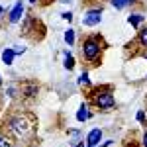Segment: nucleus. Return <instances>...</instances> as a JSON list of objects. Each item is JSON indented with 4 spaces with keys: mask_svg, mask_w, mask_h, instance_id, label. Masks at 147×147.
Here are the masks:
<instances>
[{
    "mask_svg": "<svg viewBox=\"0 0 147 147\" xmlns=\"http://www.w3.org/2000/svg\"><path fill=\"white\" fill-rule=\"evenodd\" d=\"M104 49H106V43H104L100 34L86 35L80 43V57L90 67H98L102 61V55H104Z\"/></svg>",
    "mask_w": 147,
    "mask_h": 147,
    "instance_id": "f257e3e1",
    "label": "nucleus"
},
{
    "mask_svg": "<svg viewBox=\"0 0 147 147\" xmlns=\"http://www.w3.org/2000/svg\"><path fill=\"white\" fill-rule=\"evenodd\" d=\"M88 104L92 108L100 110V112H108L116 106V96H114V90L110 84L106 86H94L90 92H88Z\"/></svg>",
    "mask_w": 147,
    "mask_h": 147,
    "instance_id": "f03ea898",
    "label": "nucleus"
},
{
    "mask_svg": "<svg viewBox=\"0 0 147 147\" xmlns=\"http://www.w3.org/2000/svg\"><path fill=\"white\" fill-rule=\"evenodd\" d=\"M8 131H10L14 137H18V139H22V137H30L34 134V122L30 120V116L28 114H18V116H12L8 118V122L4 125Z\"/></svg>",
    "mask_w": 147,
    "mask_h": 147,
    "instance_id": "7ed1b4c3",
    "label": "nucleus"
},
{
    "mask_svg": "<svg viewBox=\"0 0 147 147\" xmlns=\"http://www.w3.org/2000/svg\"><path fill=\"white\" fill-rule=\"evenodd\" d=\"M102 6H92L88 10H84V16H82V26L84 28H94V26H100L102 24Z\"/></svg>",
    "mask_w": 147,
    "mask_h": 147,
    "instance_id": "20e7f679",
    "label": "nucleus"
},
{
    "mask_svg": "<svg viewBox=\"0 0 147 147\" xmlns=\"http://www.w3.org/2000/svg\"><path fill=\"white\" fill-rule=\"evenodd\" d=\"M45 32V28L41 26V22L35 18V16H26V20H24L22 24V34L28 35V37H32V39H37V35L34 34V32Z\"/></svg>",
    "mask_w": 147,
    "mask_h": 147,
    "instance_id": "39448f33",
    "label": "nucleus"
},
{
    "mask_svg": "<svg viewBox=\"0 0 147 147\" xmlns=\"http://www.w3.org/2000/svg\"><path fill=\"white\" fill-rule=\"evenodd\" d=\"M20 94H22L24 100H34L35 96L39 94V84L35 80H26L20 88Z\"/></svg>",
    "mask_w": 147,
    "mask_h": 147,
    "instance_id": "423d86ee",
    "label": "nucleus"
},
{
    "mask_svg": "<svg viewBox=\"0 0 147 147\" xmlns=\"http://www.w3.org/2000/svg\"><path fill=\"white\" fill-rule=\"evenodd\" d=\"M24 14H26V6H24L22 0H18V2L12 6V10L8 12V24H18V22H22Z\"/></svg>",
    "mask_w": 147,
    "mask_h": 147,
    "instance_id": "0eeeda50",
    "label": "nucleus"
},
{
    "mask_svg": "<svg viewBox=\"0 0 147 147\" xmlns=\"http://www.w3.org/2000/svg\"><path fill=\"white\" fill-rule=\"evenodd\" d=\"M102 137H104V131H102V127H94V129H90L88 134H86V145L88 147H100V141Z\"/></svg>",
    "mask_w": 147,
    "mask_h": 147,
    "instance_id": "6e6552de",
    "label": "nucleus"
},
{
    "mask_svg": "<svg viewBox=\"0 0 147 147\" xmlns=\"http://www.w3.org/2000/svg\"><path fill=\"white\" fill-rule=\"evenodd\" d=\"M75 118H77V122L79 124H84V122H88L92 118V112H90V104L88 102H82L79 106V110H77V114H75Z\"/></svg>",
    "mask_w": 147,
    "mask_h": 147,
    "instance_id": "1a4fd4ad",
    "label": "nucleus"
},
{
    "mask_svg": "<svg viewBox=\"0 0 147 147\" xmlns=\"http://www.w3.org/2000/svg\"><path fill=\"white\" fill-rule=\"evenodd\" d=\"M143 22H145V16H143L141 12H131V14L127 16V24H129L131 28H136V30H139Z\"/></svg>",
    "mask_w": 147,
    "mask_h": 147,
    "instance_id": "9d476101",
    "label": "nucleus"
},
{
    "mask_svg": "<svg viewBox=\"0 0 147 147\" xmlns=\"http://www.w3.org/2000/svg\"><path fill=\"white\" fill-rule=\"evenodd\" d=\"M14 59H16V51L12 47H4L2 49V63L6 67H10V65H14Z\"/></svg>",
    "mask_w": 147,
    "mask_h": 147,
    "instance_id": "9b49d317",
    "label": "nucleus"
},
{
    "mask_svg": "<svg viewBox=\"0 0 147 147\" xmlns=\"http://www.w3.org/2000/svg\"><path fill=\"white\" fill-rule=\"evenodd\" d=\"M63 67H65V71H73L77 67V61L71 51H63Z\"/></svg>",
    "mask_w": 147,
    "mask_h": 147,
    "instance_id": "f8f14e48",
    "label": "nucleus"
},
{
    "mask_svg": "<svg viewBox=\"0 0 147 147\" xmlns=\"http://www.w3.org/2000/svg\"><path fill=\"white\" fill-rule=\"evenodd\" d=\"M110 4H112L114 10H125V8L134 6L136 0H110Z\"/></svg>",
    "mask_w": 147,
    "mask_h": 147,
    "instance_id": "ddd939ff",
    "label": "nucleus"
},
{
    "mask_svg": "<svg viewBox=\"0 0 147 147\" xmlns=\"http://www.w3.org/2000/svg\"><path fill=\"white\" fill-rule=\"evenodd\" d=\"M63 39H65V43H67L69 47H73L75 43H77V32H75L73 28L65 30V34H63Z\"/></svg>",
    "mask_w": 147,
    "mask_h": 147,
    "instance_id": "4468645a",
    "label": "nucleus"
},
{
    "mask_svg": "<svg viewBox=\"0 0 147 147\" xmlns=\"http://www.w3.org/2000/svg\"><path fill=\"white\" fill-rule=\"evenodd\" d=\"M137 45L147 49V26L145 28H139V32H137Z\"/></svg>",
    "mask_w": 147,
    "mask_h": 147,
    "instance_id": "2eb2a0df",
    "label": "nucleus"
},
{
    "mask_svg": "<svg viewBox=\"0 0 147 147\" xmlns=\"http://www.w3.org/2000/svg\"><path fill=\"white\" fill-rule=\"evenodd\" d=\"M79 86H90V77H88V71H82L79 75V80H77Z\"/></svg>",
    "mask_w": 147,
    "mask_h": 147,
    "instance_id": "dca6fc26",
    "label": "nucleus"
},
{
    "mask_svg": "<svg viewBox=\"0 0 147 147\" xmlns=\"http://www.w3.org/2000/svg\"><path fill=\"white\" fill-rule=\"evenodd\" d=\"M136 120H137V124H145V120H147L145 110H139V112L136 114Z\"/></svg>",
    "mask_w": 147,
    "mask_h": 147,
    "instance_id": "f3484780",
    "label": "nucleus"
},
{
    "mask_svg": "<svg viewBox=\"0 0 147 147\" xmlns=\"http://www.w3.org/2000/svg\"><path fill=\"white\" fill-rule=\"evenodd\" d=\"M6 94H8L10 98H16V96H18V86H14V84L8 86V88H6Z\"/></svg>",
    "mask_w": 147,
    "mask_h": 147,
    "instance_id": "a211bd4d",
    "label": "nucleus"
},
{
    "mask_svg": "<svg viewBox=\"0 0 147 147\" xmlns=\"http://www.w3.org/2000/svg\"><path fill=\"white\" fill-rule=\"evenodd\" d=\"M69 136L73 139H77V141H80V129H69Z\"/></svg>",
    "mask_w": 147,
    "mask_h": 147,
    "instance_id": "6ab92c4d",
    "label": "nucleus"
},
{
    "mask_svg": "<svg viewBox=\"0 0 147 147\" xmlns=\"http://www.w3.org/2000/svg\"><path fill=\"white\" fill-rule=\"evenodd\" d=\"M61 18H63V20H65V22H73V12H63V14H61Z\"/></svg>",
    "mask_w": 147,
    "mask_h": 147,
    "instance_id": "aec40b11",
    "label": "nucleus"
},
{
    "mask_svg": "<svg viewBox=\"0 0 147 147\" xmlns=\"http://www.w3.org/2000/svg\"><path fill=\"white\" fill-rule=\"evenodd\" d=\"M112 145H114V139H106L100 143V147H112Z\"/></svg>",
    "mask_w": 147,
    "mask_h": 147,
    "instance_id": "412c9836",
    "label": "nucleus"
},
{
    "mask_svg": "<svg viewBox=\"0 0 147 147\" xmlns=\"http://www.w3.org/2000/svg\"><path fill=\"white\" fill-rule=\"evenodd\" d=\"M141 147H147V131H143L141 136Z\"/></svg>",
    "mask_w": 147,
    "mask_h": 147,
    "instance_id": "4be33fe9",
    "label": "nucleus"
},
{
    "mask_svg": "<svg viewBox=\"0 0 147 147\" xmlns=\"http://www.w3.org/2000/svg\"><path fill=\"white\" fill-rule=\"evenodd\" d=\"M73 147H88V145H86V141H82V139H80V141H77Z\"/></svg>",
    "mask_w": 147,
    "mask_h": 147,
    "instance_id": "5701e85b",
    "label": "nucleus"
},
{
    "mask_svg": "<svg viewBox=\"0 0 147 147\" xmlns=\"http://www.w3.org/2000/svg\"><path fill=\"white\" fill-rule=\"evenodd\" d=\"M16 51V55H24L26 53V47H18V49H14Z\"/></svg>",
    "mask_w": 147,
    "mask_h": 147,
    "instance_id": "b1692460",
    "label": "nucleus"
},
{
    "mask_svg": "<svg viewBox=\"0 0 147 147\" xmlns=\"http://www.w3.org/2000/svg\"><path fill=\"white\" fill-rule=\"evenodd\" d=\"M2 18H4V8L0 6V20H2Z\"/></svg>",
    "mask_w": 147,
    "mask_h": 147,
    "instance_id": "393cba45",
    "label": "nucleus"
},
{
    "mask_svg": "<svg viewBox=\"0 0 147 147\" xmlns=\"http://www.w3.org/2000/svg\"><path fill=\"white\" fill-rule=\"evenodd\" d=\"M39 2H41V4L45 6V4H49V2H51V0H39Z\"/></svg>",
    "mask_w": 147,
    "mask_h": 147,
    "instance_id": "a878e982",
    "label": "nucleus"
},
{
    "mask_svg": "<svg viewBox=\"0 0 147 147\" xmlns=\"http://www.w3.org/2000/svg\"><path fill=\"white\" fill-rule=\"evenodd\" d=\"M61 2H63V4H71L73 0H61Z\"/></svg>",
    "mask_w": 147,
    "mask_h": 147,
    "instance_id": "bb28decb",
    "label": "nucleus"
},
{
    "mask_svg": "<svg viewBox=\"0 0 147 147\" xmlns=\"http://www.w3.org/2000/svg\"><path fill=\"white\" fill-rule=\"evenodd\" d=\"M28 2H30V4H37L39 0H28Z\"/></svg>",
    "mask_w": 147,
    "mask_h": 147,
    "instance_id": "cd10ccee",
    "label": "nucleus"
},
{
    "mask_svg": "<svg viewBox=\"0 0 147 147\" xmlns=\"http://www.w3.org/2000/svg\"><path fill=\"white\" fill-rule=\"evenodd\" d=\"M0 86H2V75H0Z\"/></svg>",
    "mask_w": 147,
    "mask_h": 147,
    "instance_id": "c85d7f7f",
    "label": "nucleus"
},
{
    "mask_svg": "<svg viewBox=\"0 0 147 147\" xmlns=\"http://www.w3.org/2000/svg\"><path fill=\"white\" fill-rule=\"evenodd\" d=\"M127 147H129V145H127ZM131 147H134V145H131Z\"/></svg>",
    "mask_w": 147,
    "mask_h": 147,
    "instance_id": "c756f323",
    "label": "nucleus"
}]
</instances>
